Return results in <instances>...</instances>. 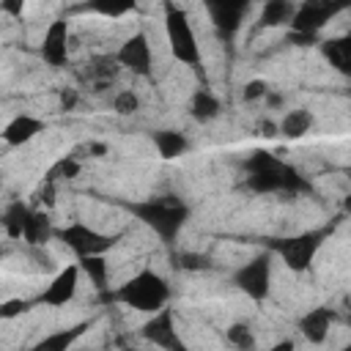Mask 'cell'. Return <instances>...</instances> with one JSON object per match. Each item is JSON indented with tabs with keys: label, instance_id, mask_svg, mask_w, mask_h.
I'll use <instances>...</instances> for the list:
<instances>
[{
	"label": "cell",
	"instance_id": "21",
	"mask_svg": "<svg viewBox=\"0 0 351 351\" xmlns=\"http://www.w3.org/2000/svg\"><path fill=\"white\" fill-rule=\"evenodd\" d=\"M222 112V101L208 90V88H197L189 99V115L197 123H211L214 118H219Z\"/></svg>",
	"mask_w": 351,
	"mask_h": 351
},
{
	"label": "cell",
	"instance_id": "18",
	"mask_svg": "<svg viewBox=\"0 0 351 351\" xmlns=\"http://www.w3.org/2000/svg\"><path fill=\"white\" fill-rule=\"evenodd\" d=\"M313 126H315V115H313V110H307V107H293V110H288V112L277 121V132H280L285 140H302Z\"/></svg>",
	"mask_w": 351,
	"mask_h": 351
},
{
	"label": "cell",
	"instance_id": "15",
	"mask_svg": "<svg viewBox=\"0 0 351 351\" xmlns=\"http://www.w3.org/2000/svg\"><path fill=\"white\" fill-rule=\"evenodd\" d=\"M90 326H93V321H77V324H71V326H60V329H55V332H49V335H44V337H38L27 351H71L74 343H77Z\"/></svg>",
	"mask_w": 351,
	"mask_h": 351
},
{
	"label": "cell",
	"instance_id": "33",
	"mask_svg": "<svg viewBox=\"0 0 351 351\" xmlns=\"http://www.w3.org/2000/svg\"><path fill=\"white\" fill-rule=\"evenodd\" d=\"M77 93L71 90V88H66V90H60V110H74V104H77Z\"/></svg>",
	"mask_w": 351,
	"mask_h": 351
},
{
	"label": "cell",
	"instance_id": "4",
	"mask_svg": "<svg viewBox=\"0 0 351 351\" xmlns=\"http://www.w3.org/2000/svg\"><path fill=\"white\" fill-rule=\"evenodd\" d=\"M162 14H165L162 22H165V38H167L170 55L181 66L200 69L203 66V52H200L197 33H195V27L189 22V14L181 5H176V3H165Z\"/></svg>",
	"mask_w": 351,
	"mask_h": 351
},
{
	"label": "cell",
	"instance_id": "1",
	"mask_svg": "<svg viewBox=\"0 0 351 351\" xmlns=\"http://www.w3.org/2000/svg\"><path fill=\"white\" fill-rule=\"evenodd\" d=\"M121 206L145 225L162 244H173L189 219V206L176 195H151L145 200H121Z\"/></svg>",
	"mask_w": 351,
	"mask_h": 351
},
{
	"label": "cell",
	"instance_id": "32",
	"mask_svg": "<svg viewBox=\"0 0 351 351\" xmlns=\"http://www.w3.org/2000/svg\"><path fill=\"white\" fill-rule=\"evenodd\" d=\"M27 307H30V302H22V299H11V302H5V304L0 307V315H3V318H14V315L25 313Z\"/></svg>",
	"mask_w": 351,
	"mask_h": 351
},
{
	"label": "cell",
	"instance_id": "12",
	"mask_svg": "<svg viewBox=\"0 0 351 351\" xmlns=\"http://www.w3.org/2000/svg\"><path fill=\"white\" fill-rule=\"evenodd\" d=\"M206 11H208V19H211L217 36L230 44L236 38V33L241 30L250 3L247 0H214V3H206Z\"/></svg>",
	"mask_w": 351,
	"mask_h": 351
},
{
	"label": "cell",
	"instance_id": "26",
	"mask_svg": "<svg viewBox=\"0 0 351 351\" xmlns=\"http://www.w3.org/2000/svg\"><path fill=\"white\" fill-rule=\"evenodd\" d=\"M118 71H121V63H118L115 55H96V58L90 60V66H88V74H90L93 80H99V82L112 80Z\"/></svg>",
	"mask_w": 351,
	"mask_h": 351
},
{
	"label": "cell",
	"instance_id": "39",
	"mask_svg": "<svg viewBox=\"0 0 351 351\" xmlns=\"http://www.w3.org/2000/svg\"><path fill=\"white\" fill-rule=\"evenodd\" d=\"M348 329H351V315H348Z\"/></svg>",
	"mask_w": 351,
	"mask_h": 351
},
{
	"label": "cell",
	"instance_id": "25",
	"mask_svg": "<svg viewBox=\"0 0 351 351\" xmlns=\"http://www.w3.org/2000/svg\"><path fill=\"white\" fill-rule=\"evenodd\" d=\"M30 214V206H25L22 200H14L3 208V228L11 239H22V230H25V219Z\"/></svg>",
	"mask_w": 351,
	"mask_h": 351
},
{
	"label": "cell",
	"instance_id": "31",
	"mask_svg": "<svg viewBox=\"0 0 351 351\" xmlns=\"http://www.w3.org/2000/svg\"><path fill=\"white\" fill-rule=\"evenodd\" d=\"M132 8H134V5H104V3L90 5V11H96V14H101V16H112V19H118V16L129 14Z\"/></svg>",
	"mask_w": 351,
	"mask_h": 351
},
{
	"label": "cell",
	"instance_id": "24",
	"mask_svg": "<svg viewBox=\"0 0 351 351\" xmlns=\"http://www.w3.org/2000/svg\"><path fill=\"white\" fill-rule=\"evenodd\" d=\"M225 340H228V346L236 348V351H255V348H258V337H255L252 326L244 324V321H233V324L225 329Z\"/></svg>",
	"mask_w": 351,
	"mask_h": 351
},
{
	"label": "cell",
	"instance_id": "7",
	"mask_svg": "<svg viewBox=\"0 0 351 351\" xmlns=\"http://www.w3.org/2000/svg\"><path fill=\"white\" fill-rule=\"evenodd\" d=\"M230 282L252 302H266L271 293V252H258L247 263L236 266Z\"/></svg>",
	"mask_w": 351,
	"mask_h": 351
},
{
	"label": "cell",
	"instance_id": "28",
	"mask_svg": "<svg viewBox=\"0 0 351 351\" xmlns=\"http://www.w3.org/2000/svg\"><path fill=\"white\" fill-rule=\"evenodd\" d=\"M80 173V162L74 159V156H63V159H58L55 165H52V170H49V176H47V181H58V178H74Z\"/></svg>",
	"mask_w": 351,
	"mask_h": 351
},
{
	"label": "cell",
	"instance_id": "14",
	"mask_svg": "<svg viewBox=\"0 0 351 351\" xmlns=\"http://www.w3.org/2000/svg\"><path fill=\"white\" fill-rule=\"evenodd\" d=\"M332 321H335V313L329 307H313L307 313H302V318L296 321V329L299 335L313 343V346H324L326 337H329V329H332Z\"/></svg>",
	"mask_w": 351,
	"mask_h": 351
},
{
	"label": "cell",
	"instance_id": "3",
	"mask_svg": "<svg viewBox=\"0 0 351 351\" xmlns=\"http://www.w3.org/2000/svg\"><path fill=\"white\" fill-rule=\"evenodd\" d=\"M107 299H112V302H118V304H123V307H129L134 313L154 315V313L167 307V302H170V282L159 271L145 266L137 274H132L129 280H123L118 288H112Z\"/></svg>",
	"mask_w": 351,
	"mask_h": 351
},
{
	"label": "cell",
	"instance_id": "9",
	"mask_svg": "<svg viewBox=\"0 0 351 351\" xmlns=\"http://www.w3.org/2000/svg\"><path fill=\"white\" fill-rule=\"evenodd\" d=\"M80 277H82L80 263H77V261H74V263H66V266H63V269H58V274L47 282V288L36 296V302H33V304H44V307H52V310L66 307V304H69V302H74V296H77Z\"/></svg>",
	"mask_w": 351,
	"mask_h": 351
},
{
	"label": "cell",
	"instance_id": "8",
	"mask_svg": "<svg viewBox=\"0 0 351 351\" xmlns=\"http://www.w3.org/2000/svg\"><path fill=\"white\" fill-rule=\"evenodd\" d=\"M140 337L151 346V348H159V351H189L186 340L181 337L178 332V324H176V315L170 307L148 315L143 324H140Z\"/></svg>",
	"mask_w": 351,
	"mask_h": 351
},
{
	"label": "cell",
	"instance_id": "13",
	"mask_svg": "<svg viewBox=\"0 0 351 351\" xmlns=\"http://www.w3.org/2000/svg\"><path fill=\"white\" fill-rule=\"evenodd\" d=\"M38 58L49 66V69H63L69 63V22L52 19L38 41Z\"/></svg>",
	"mask_w": 351,
	"mask_h": 351
},
{
	"label": "cell",
	"instance_id": "16",
	"mask_svg": "<svg viewBox=\"0 0 351 351\" xmlns=\"http://www.w3.org/2000/svg\"><path fill=\"white\" fill-rule=\"evenodd\" d=\"M41 132H47V123H44L41 118H36V115H30V112H19V115H14V118L5 123L3 140H5V145L16 148V145L30 143V140H33L36 134H41Z\"/></svg>",
	"mask_w": 351,
	"mask_h": 351
},
{
	"label": "cell",
	"instance_id": "37",
	"mask_svg": "<svg viewBox=\"0 0 351 351\" xmlns=\"http://www.w3.org/2000/svg\"><path fill=\"white\" fill-rule=\"evenodd\" d=\"M126 351H151V348H132V346H129Z\"/></svg>",
	"mask_w": 351,
	"mask_h": 351
},
{
	"label": "cell",
	"instance_id": "27",
	"mask_svg": "<svg viewBox=\"0 0 351 351\" xmlns=\"http://www.w3.org/2000/svg\"><path fill=\"white\" fill-rule=\"evenodd\" d=\"M140 110V96L132 88H123L112 96V112L115 115H134Z\"/></svg>",
	"mask_w": 351,
	"mask_h": 351
},
{
	"label": "cell",
	"instance_id": "10",
	"mask_svg": "<svg viewBox=\"0 0 351 351\" xmlns=\"http://www.w3.org/2000/svg\"><path fill=\"white\" fill-rule=\"evenodd\" d=\"M343 5H329V3H302L296 5L293 22H291V36L296 41H315L318 30L335 16L340 14Z\"/></svg>",
	"mask_w": 351,
	"mask_h": 351
},
{
	"label": "cell",
	"instance_id": "36",
	"mask_svg": "<svg viewBox=\"0 0 351 351\" xmlns=\"http://www.w3.org/2000/svg\"><path fill=\"white\" fill-rule=\"evenodd\" d=\"M346 181H348V189H351V165L346 167Z\"/></svg>",
	"mask_w": 351,
	"mask_h": 351
},
{
	"label": "cell",
	"instance_id": "5",
	"mask_svg": "<svg viewBox=\"0 0 351 351\" xmlns=\"http://www.w3.org/2000/svg\"><path fill=\"white\" fill-rule=\"evenodd\" d=\"M55 239L77 261H82V258H93V255H107L123 239V233H101L85 222H69V225L55 230Z\"/></svg>",
	"mask_w": 351,
	"mask_h": 351
},
{
	"label": "cell",
	"instance_id": "11",
	"mask_svg": "<svg viewBox=\"0 0 351 351\" xmlns=\"http://www.w3.org/2000/svg\"><path fill=\"white\" fill-rule=\"evenodd\" d=\"M121 69L132 71L134 77H151L154 71V49H151V41L143 30H134L132 36H126L115 52Z\"/></svg>",
	"mask_w": 351,
	"mask_h": 351
},
{
	"label": "cell",
	"instance_id": "30",
	"mask_svg": "<svg viewBox=\"0 0 351 351\" xmlns=\"http://www.w3.org/2000/svg\"><path fill=\"white\" fill-rule=\"evenodd\" d=\"M269 96V82L266 80H250L241 88V99L244 101H263Z\"/></svg>",
	"mask_w": 351,
	"mask_h": 351
},
{
	"label": "cell",
	"instance_id": "35",
	"mask_svg": "<svg viewBox=\"0 0 351 351\" xmlns=\"http://www.w3.org/2000/svg\"><path fill=\"white\" fill-rule=\"evenodd\" d=\"M266 351H296V343H293L291 337H282V340H277L274 346H269Z\"/></svg>",
	"mask_w": 351,
	"mask_h": 351
},
{
	"label": "cell",
	"instance_id": "34",
	"mask_svg": "<svg viewBox=\"0 0 351 351\" xmlns=\"http://www.w3.org/2000/svg\"><path fill=\"white\" fill-rule=\"evenodd\" d=\"M258 134L274 137V134H280V132H277V123H271V121H258Z\"/></svg>",
	"mask_w": 351,
	"mask_h": 351
},
{
	"label": "cell",
	"instance_id": "29",
	"mask_svg": "<svg viewBox=\"0 0 351 351\" xmlns=\"http://www.w3.org/2000/svg\"><path fill=\"white\" fill-rule=\"evenodd\" d=\"M178 269L184 271H206L211 269V258L203 252H181L178 255Z\"/></svg>",
	"mask_w": 351,
	"mask_h": 351
},
{
	"label": "cell",
	"instance_id": "17",
	"mask_svg": "<svg viewBox=\"0 0 351 351\" xmlns=\"http://www.w3.org/2000/svg\"><path fill=\"white\" fill-rule=\"evenodd\" d=\"M321 55L337 74L351 77V33L321 41Z\"/></svg>",
	"mask_w": 351,
	"mask_h": 351
},
{
	"label": "cell",
	"instance_id": "2",
	"mask_svg": "<svg viewBox=\"0 0 351 351\" xmlns=\"http://www.w3.org/2000/svg\"><path fill=\"white\" fill-rule=\"evenodd\" d=\"M244 173H247V186L255 195H274V192L299 195L310 189V181L271 151H252V156L244 162Z\"/></svg>",
	"mask_w": 351,
	"mask_h": 351
},
{
	"label": "cell",
	"instance_id": "19",
	"mask_svg": "<svg viewBox=\"0 0 351 351\" xmlns=\"http://www.w3.org/2000/svg\"><path fill=\"white\" fill-rule=\"evenodd\" d=\"M151 143L162 159H178L189 151V137L178 129H154Z\"/></svg>",
	"mask_w": 351,
	"mask_h": 351
},
{
	"label": "cell",
	"instance_id": "20",
	"mask_svg": "<svg viewBox=\"0 0 351 351\" xmlns=\"http://www.w3.org/2000/svg\"><path fill=\"white\" fill-rule=\"evenodd\" d=\"M55 230H58V228H52V222H49V217H47L44 211L30 208V214H27V219H25L22 239H25L30 247H44L49 239H55Z\"/></svg>",
	"mask_w": 351,
	"mask_h": 351
},
{
	"label": "cell",
	"instance_id": "6",
	"mask_svg": "<svg viewBox=\"0 0 351 351\" xmlns=\"http://www.w3.org/2000/svg\"><path fill=\"white\" fill-rule=\"evenodd\" d=\"M324 239H326L324 228L321 230H302V233H293V236H285V239H271L269 252H277L288 271L302 274L313 266L315 255L321 252Z\"/></svg>",
	"mask_w": 351,
	"mask_h": 351
},
{
	"label": "cell",
	"instance_id": "40",
	"mask_svg": "<svg viewBox=\"0 0 351 351\" xmlns=\"http://www.w3.org/2000/svg\"><path fill=\"white\" fill-rule=\"evenodd\" d=\"M101 351H112V348H101Z\"/></svg>",
	"mask_w": 351,
	"mask_h": 351
},
{
	"label": "cell",
	"instance_id": "23",
	"mask_svg": "<svg viewBox=\"0 0 351 351\" xmlns=\"http://www.w3.org/2000/svg\"><path fill=\"white\" fill-rule=\"evenodd\" d=\"M293 14H296V5L293 3H288V0H269L261 8L258 25L261 27H282V25H288L291 27Z\"/></svg>",
	"mask_w": 351,
	"mask_h": 351
},
{
	"label": "cell",
	"instance_id": "22",
	"mask_svg": "<svg viewBox=\"0 0 351 351\" xmlns=\"http://www.w3.org/2000/svg\"><path fill=\"white\" fill-rule=\"evenodd\" d=\"M77 263H80V271L90 280V285L99 293H104V299H107L110 296V263H107V258L104 255H93V258H82Z\"/></svg>",
	"mask_w": 351,
	"mask_h": 351
},
{
	"label": "cell",
	"instance_id": "38",
	"mask_svg": "<svg viewBox=\"0 0 351 351\" xmlns=\"http://www.w3.org/2000/svg\"><path fill=\"white\" fill-rule=\"evenodd\" d=\"M340 351H351V343H348V346H343V348H340Z\"/></svg>",
	"mask_w": 351,
	"mask_h": 351
}]
</instances>
